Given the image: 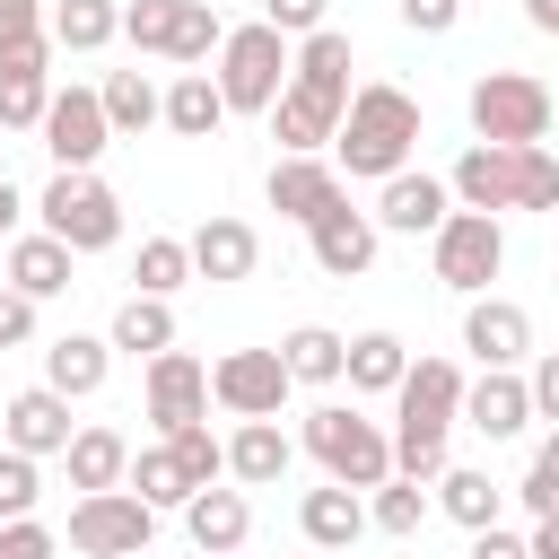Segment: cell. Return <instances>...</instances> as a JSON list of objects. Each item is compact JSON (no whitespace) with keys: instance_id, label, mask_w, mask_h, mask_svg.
Here are the masks:
<instances>
[{"instance_id":"d6986e66","label":"cell","mask_w":559,"mask_h":559,"mask_svg":"<svg viewBox=\"0 0 559 559\" xmlns=\"http://www.w3.org/2000/svg\"><path fill=\"white\" fill-rule=\"evenodd\" d=\"M445 192H454V210H480V218L515 210V148H489V140H472V148L454 157Z\"/></svg>"},{"instance_id":"5bb4252c","label":"cell","mask_w":559,"mask_h":559,"mask_svg":"<svg viewBox=\"0 0 559 559\" xmlns=\"http://www.w3.org/2000/svg\"><path fill=\"white\" fill-rule=\"evenodd\" d=\"M306 245H314V271H323V280H367V271H376V218H367L349 192L306 227Z\"/></svg>"},{"instance_id":"b9f144b4","label":"cell","mask_w":559,"mask_h":559,"mask_svg":"<svg viewBox=\"0 0 559 559\" xmlns=\"http://www.w3.org/2000/svg\"><path fill=\"white\" fill-rule=\"evenodd\" d=\"M515 210H559V157L542 140L515 148Z\"/></svg>"},{"instance_id":"7402d4cb","label":"cell","mask_w":559,"mask_h":559,"mask_svg":"<svg viewBox=\"0 0 559 559\" xmlns=\"http://www.w3.org/2000/svg\"><path fill=\"white\" fill-rule=\"evenodd\" d=\"M105 376H114V341H96V332H61V341H44V384H52L61 402L105 393Z\"/></svg>"},{"instance_id":"7bdbcfd3","label":"cell","mask_w":559,"mask_h":559,"mask_svg":"<svg viewBox=\"0 0 559 559\" xmlns=\"http://www.w3.org/2000/svg\"><path fill=\"white\" fill-rule=\"evenodd\" d=\"M166 35H175V0H122V44L131 52H157L166 61Z\"/></svg>"},{"instance_id":"836d02e7","label":"cell","mask_w":559,"mask_h":559,"mask_svg":"<svg viewBox=\"0 0 559 559\" xmlns=\"http://www.w3.org/2000/svg\"><path fill=\"white\" fill-rule=\"evenodd\" d=\"M96 105H105V131H114V140H131V131H148V122H157L166 87H148L140 70H114V79L96 87Z\"/></svg>"},{"instance_id":"52a82bcc","label":"cell","mask_w":559,"mask_h":559,"mask_svg":"<svg viewBox=\"0 0 559 559\" xmlns=\"http://www.w3.org/2000/svg\"><path fill=\"white\" fill-rule=\"evenodd\" d=\"M428 262H437V280H445L454 297H489V280L507 271V227L480 218V210H454V218L428 236Z\"/></svg>"},{"instance_id":"44dd1931","label":"cell","mask_w":559,"mask_h":559,"mask_svg":"<svg viewBox=\"0 0 559 559\" xmlns=\"http://www.w3.org/2000/svg\"><path fill=\"white\" fill-rule=\"evenodd\" d=\"M332 201H341V166H332V157H271V210H280V218L314 227Z\"/></svg>"},{"instance_id":"ee69618b","label":"cell","mask_w":559,"mask_h":559,"mask_svg":"<svg viewBox=\"0 0 559 559\" xmlns=\"http://www.w3.org/2000/svg\"><path fill=\"white\" fill-rule=\"evenodd\" d=\"M323 9H332V0H262V26L306 44V35H323Z\"/></svg>"},{"instance_id":"8fae6325","label":"cell","mask_w":559,"mask_h":559,"mask_svg":"<svg viewBox=\"0 0 559 559\" xmlns=\"http://www.w3.org/2000/svg\"><path fill=\"white\" fill-rule=\"evenodd\" d=\"M140 411H148V428H157V437H175V428L210 419V367H201L192 349H157V358H148V376H140Z\"/></svg>"},{"instance_id":"11a10c76","label":"cell","mask_w":559,"mask_h":559,"mask_svg":"<svg viewBox=\"0 0 559 559\" xmlns=\"http://www.w3.org/2000/svg\"><path fill=\"white\" fill-rule=\"evenodd\" d=\"M550 218H559V210H550Z\"/></svg>"},{"instance_id":"74e56055","label":"cell","mask_w":559,"mask_h":559,"mask_svg":"<svg viewBox=\"0 0 559 559\" xmlns=\"http://www.w3.org/2000/svg\"><path fill=\"white\" fill-rule=\"evenodd\" d=\"M131 297H175L183 280H192V253H183V236H140V262H131Z\"/></svg>"},{"instance_id":"f5cc1de1","label":"cell","mask_w":559,"mask_h":559,"mask_svg":"<svg viewBox=\"0 0 559 559\" xmlns=\"http://www.w3.org/2000/svg\"><path fill=\"white\" fill-rule=\"evenodd\" d=\"M524 17H533L542 35H559V0H524Z\"/></svg>"},{"instance_id":"f907efd6","label":"cell","mask_w":559,"mask_h":559,"mask_svg":"<svg viewBox=\"0 0 559 559\" xmlns=\"http://www.w3.org/2000/svg\"><path fill=\"white\" fill-rule=\"evenodd\" d=\"M472 559H524V533L489 524V533H472Z\"/></svg>"},{"instance_id":"83f0119b","label":"cell","mask_w":559,"mask_h":559,"mask_svg":"<svg viewBox=\"0 0 559 559\" xmlns=\"http://www.w3.org/2000/svg\"><path fill=\"white\" fill-rule=\"evenodd\" d=\"M157 122H166L175 140H218V122H227V96H218V79H210V70H183V79L166 87Z\"/></svg>"},{"instance_id":"ffe728a7","label":"cell","mask_w":559,"mask_h":559,"mask_svg":"<svg viewBox=\"0 0 559 559\" xmlns=\"http://www.w3.org/2000/svg\"><path fill=\"white\" fill-rule=\"evenodd\" d=\"M183 533H192V550L201 559H236L245 550V533H253V507H245V489H192L183 498Z\"/></svg>"},{"instance_id":"6da1fadb","label":"cell","mask_w":559,"mask_h":559,"mask_svg":"<svg viewBox=\"0 0 559 559\" xmlns=\"http://www.w3.org/2000/svg\"><path fill=\"white\" fill-rule=\"evenodd\" d=\"M463 419V367L454 358H411V376L393 384V472L402 480H437L445 472V437Z\"/></svg>"},{"instance_id":"f6af8a7d","label":"cell","mask_w":559,"mask_h":559,"mask_svg":"<svg viewBox=\"0 0 559 559\" xmlns=\"http://www.w3.org/2000/svg\"><path fill=\"white\" fill-rule=\"evenodd\" d=\"M52 550H61L52 524H35V515L26 524H0V559H52Z\"/></svg>"},{"instance_id":"f35d334b","label":"cell","mask_w":559,"mask_h":559,"mask_svg":"<svg viewBox=\"0 0 559 559\" xmlns=\"http://www.w3.org/2000/svg\"><path fill=\"white\" fill-rule=\"evenodd\" d=\"M166 445H175V463H183V480H192V489H218V480H227V437H210V419L175 428Z\"/></svg>"},{"instance_id":"681fc988","label":"cell","mask_w":559,"mask_h":559,"mask_svg":"<svg viewBox=\"0 0 559 559\" xmlns=\"http://www.w3.org/2000/svg\"><path fill=\"white\" fill-rule=\"evenodd\" d=\"M17 35H44V0H0V44Z\"/></svg>"},{"instance_id":"f546056e","label":"cell","mask_w":559,"mask_h":559,"mask_svg":"<svg viewBox=\"0 0 559 559\" xmlns=\"http://www.w3.org/2000/svg\"><path fill=\"white\" fill-rule=\"evenodd\" d=\"M44 35H52V52H105L122 35V0H52Z\"/></svg>"},{"instance_id":"603a6c76","label":"cell","mask_w":559,"mask_h":559,"mask_svg":"<svg viewBox=\"0 0 559 559\" xmlns=\"http://www.w3.org/2000/svg\"><path fill=\"white\" fill-rule=\"evenodd\" d=\"M297 533H306V550H349L358 533H367V498L358 489H341V480H323V489H306L297 498Z\"/></svg>"},{"instance_id":"ab89813d","label":"cell","mask_w":559,"mask_h":559,"mask_svg":"<svg viewBox=\"0 0 559 559\" xmlns=\"http://www.w3.org/2000/svg\"><path fill=\"white\" fill-rule=\"evenodd\" d=\"M515 498H524V515H533V524H559V428L533 445V463H524Z\"/></svg>"},{"instance_id":"3957f363","label":"cell","mask_w":559,"mask_h":559,"mask_svg":"<svg viewBox=\"0 0 559 559\" xmlns=\"http://www.w3.org/2000/svg\"><path fill=\"white\" fill-rule=\"evenodd\" d=\"M306 454H314L323 480H341V489L393 480V437H384V419H367L358 402H314V411H306Z\"/></svg>"},{"instance_id":"5b68a950","label":"cell","mask_w":559,"mask_h":559,"mask_svg":"<svg viewBox=\"0 0 559 559\" xmlns=\"http://www.w3.org/2000/svg\"><path fill=\"white\" fill-rule=\"evenodd\" d=\"M218 96H227V114H271L280 105V87H288V35H271L262 17L253 26H227V44H218Z\"/></svg>"},{"instance_id":"e575fe53","label":"cell","mask_w":559,"mask_h":559,"mask_svg":"<svg viewBox=\"0 0 559 559\" xmlns=\"http://www.w3.org/2000/svg\"><path fill=\"white\" fill-rule=\"evenodd\" d=\"M122 489H131L140 507H183V498H192V480H183V463H175V445H166V437L131 454V472H122Z\"/></svg>"},{"instance_id":"d6a6232c","label":"cell","mask_w":559,"mask_h":559,"mask_svg":"<svg viewBox=\"0 0 559 559\" xmlns=\"http://www.w3.org/2000/svg\"><path fill=\"white\" fill-rule=\"evenodd\" d=\"M341 332L332 323H297L288 341H280V367H288V384H341Z\"/></svg>"},{"instance_id":"8d00e7d4","label":"cell","mask_w":559,"mask_h":559,"mask_svg":"<svg viewBox=\"0 0 559 559\" xmlns=\"http://www.w3.org/2000/svg\"><path fill=\"white\" fill-rule=\"evenodd\" d=\"M218 44H227V17H218L210 0H175V35H166V61H183V70H192V61H210Z\"/></svg>"},{"instance_id":"4dcf8cb0","label":"cell","mask_w":559,"mask_h":559,"mask_svg":"<svg viewBox=\"0 0 559 559\" xmlns=\"http://www.w3.org/2000/svg\"><path fill=\"white\" fill-rule=\"evenodd\" d=\"M428 498H437V515H454L463 533H489V524H498V507H507V489H498L489 472H454V463L428 480Z\"/></svg>"},{"instance_id":"bcb514c9","label":"cell","mask_w":559,"mask_h":559,"mask_svg":"<svg viewBox=\"0 0 559 559\" xmlns=\"http://www.w3.org/2000/svg\"><path fill=\"white\" fill-rule=\"evenodd\" d=\"M524 393H533V419H559V349H542L524 367Z\"/></svg>"},{"instance_id":"d4e9b609","label":"cell","mask_w":559,"mask_h":559,"mask_svg":"<svg viewBox=\"0 0 559 559\" xmlns=\"http://www.w3.org/2000/svg\"><path fill=\"white\" fill-rule=\"evenodd\" d=\"M288 87H306V96H323V105L349 114V35H341V26L306 35V44L288 52Z\"/></svg>"},{"instance_id":"7dc6e473","label":"cell","mask_w":559,"mask_h":559,"mask_svg":"<svg viewBox=\"0 0 559 559\" xmlns=\"http://www.w3.org/2000/svg\"><path fill=\"white\" fill-rule=\"evenodd\" d=\"M454 17H463V0H402L411 35H454Z\"/></svg>"},{"instance_id":"ac0fdd59","label":"cell","mask_w":559,"mask_h":559,"mask_svg":"<svg viewBox=\"0 0 559 559\" xmlns=\"http://www.w3.org/2000/svg\"><path fill=\"white\" fill-rule=\"evenodd\" d=\"M463 419H472L489 445L524 437V428H533V393H524V376H515V367H480V376L463 384Z\"/></svg>"},{"instance_id":"30bf717a","label":"cell","mask_w":559,"mask_h":559,"mask_svg":"<svg viewBox=\"0 0 559 559\" xmlns=\"http://www.w3.org/2000/svg\"><path fill=\"white\" fill-rule=\"evenodd\" d=\"M288 393H297V384H288L280 349H227V358L210 367V402H218L227 419H280Z\"/></svg>"},{"instance_id":"db71d44e","label":"cell","mask_w":559,"mask_h":559,"mask_svg":"<svg viewBox=\"0 0 559 559\" xmlns=\"http://www.w3.org/2000/svg\"><path fill=\"white\" fill-rule=\"evenodd\" d=\"M17 210H26V201H17V183H9V175H0V236H9V227H17Z\"/></svg>"},{"instance_id":"4316f807","label":"cell","mask_w":559,"mask_h":559,"mask_svg":"<svg viewBox=\"0 0 559 559\" xmlns=\"http://www.w3.org/2000/svg\"><path fill=\"white\" fill-rule=\"evenodd\" d=\"M61 463H70V489H79V498L122 489V472H131V437H122V428H79V437L61 445Z\"/></svg>"},{"instance_id":"8992f818","label":"cell","mask_w":559,"mask_h":559,"mask_svg":"<svg viewBox=\"0 0 559 559\" xmlns=\"http://www.w3.org/2000/svg\"><path fill=\"white\" fill-rule=\"evenodd\" d=\"M35 218H44V236L70 245V253H105V245H122V201H114L105 175H52L44 201H35Z\"/></svg>"},{"instance_id":"60d3db41","label":"cell","mask_w":559,"mask_h":559,"mask_svg":"<svg viewBox=\"0 0 559 559\" xmlns=\"http://www.w3.org/2000/svg\"><path fill=\"white\" fill-rule=\"evenodd\" d=\"M35 498H44V463L17 454V445H0V524H26Z\"/></svg>"},{"instance_id":"f1b7e54d","label":"cell","mask_w":559,"mask_h":559,"mask_svg":"<svg viewBox=\"0 0 559 559\" xmlns=\"http://www.w3.org/2000/svg\"><path fill=\"white\" fill-rule=\"evenodd\" d=\"M402 376H411L402 332H349V349H341V384L349 393H393Z\"/></svg>"},{"instance_id":"9a60e30c","label":"cell","mask_w":559,"mask_h":559,"mask_svg":"<svg viewBox=\"0 0 559 559\" xmlns=\"http://www.w3.org/2000/svg\"><path fill=\"white\" fill-rule=\"evenodd\" d=\"M463 349H472L480 367H524V358H533V314H524L515 297H472V306H463Z\"/></svg>"},{"instance_id":"277c9868","label":"cell","mask_w":559,"mask_h":559,"mask_svg":"<svg viewBox=\"0 0 559 559\" xmlns=\"http://www.w3.org/2000/svg\"><path fill=\"white\" fill-rule=\"evenodd\" d=\"M550 87L533 79V70H480L472 79V131L489 140V148H533V140H550Z\"/></svg>"},{"instance_id":"cb8c5ba5","label":"cell","mask_w":559,"mask_h":559,"mask_svg":"<svg viewBox=\"0 0 559 559\" xmlns=\"http://www.w3.org/2000/svg\"><path fill=\"white\" fill-rule=\"evenodd\" d=\"M70 262H79V253H70V245H52L44 227H35V236H9V262H0L9 280H0V288H17L26 306H44V297H61V288H70Z\"/></svg>"},{"instance_id":"484cf974","label":"cell","mask_w":559,"mask_h":559,"mask_svg":"<svg viewBox=\"0 0 559 559\" xmlns=\"http://www.w3.org/2000/svg\"><path fill=\"white\" fill-rule=\"evenodd\" d=\"M288 463H297V445L280 437V419H236V437H227V480L236 489H271Z\"/></svg>"},{"instance_id":"9c48e42d","label":"cell","mask_w":559,"mask_h":559,"mask_svg":"<svg viewBox=\"0 0 559 559\" xmlns=\"http://www.w3.org/2000/svg\"><path fill=\"white\" fill-rule=\"evenodd\" d=\"M44 148H52V175H96V157H105V105H96V87H52V105H44Z\"/></svg>"},{"instance_id":"816d5d0a","label":"cell","mask_w":559,"mask_h":559,"mask_svg":"<svg viewBox=\"0 0 559 559\" xmlns=\"http://www.w3.org/2000/svg\"><path fill=\"white\" fill-rule=\"evenodd\" d=\"M524 559H559V524H533L524 533Z\"/></svg>"},{"instance_id":"9f6ffc18","label":"cell","mask_w":559,"mask_h":559,"mask_svg":"<svg viewBox=\"0 0 559 559\" xmlns=\"http://www.w3.org/2000/svg\"><path fill=\"white\" fill-rule=\"evenodd\" d=\"M314 559H323V550H314Z\"/></svg>"},{"instance_id":"e0dca14e","label":"cell","mask_w":559,"mask_h":559,"mask_svg":"<svg viewBox=\"0 0 559 559\" xmlns=\"http://www.w3.org/2000/svg\"><path fill=\"white\" fill-rule=\"evenodd\" d=\"M183 253H192V280H253V262H262V236H253V218H201L192 236H183Z\"/></svg>"},{"instance_id":"1f68e13d","label":"cell","mask_w":559,"mask_h":559,"mask_svg":"<svg viewBox=\"0 0 559 559\" xmlns=\"http://www.w3.org/2000/svg\"><path fill=\"white\" fill-rule=\"evenodd\" d=\"M105 341H114V349H131V358L175 349V297H122V306H114V323H105Z\"/></svg>"},{"instance_id":"7a4b0ae2","label":"cell","mask_w":559,"mask_h":559,"mask_svg":"<svg viewBox=\"0 0 559 559\" xmlns=\"http://www.w3.org/2000/svg\"><path fill=\"white\" fill-rule=\"evenodd\" d=\"M411 148H419V105H411L402 87H384V79L349 87V114H341V131H332V166L384 183V175L411 166Z\"/></svg>"},{"instance_id":"7c38bea8","label":"cell","mask_w":559,"mask_h":559,"mask_svg":"<svg viewBox=\"0 0 559 559\" xmlns=\"http://www.w3.org/2000/svg\"><path fill=\"white\" fill-rule=\"evenodd\" d=\"M52 105V35L0 44V131H35Z\"/></svg>"},{"instance_id":"c3c4849f","label":"cell","mask_w":559,"mask_h":559,"mask_svg":"<svg viewBox=\"0 0 559 559\" xmlns=\"http://www.w3.org/2000/svg\"><path fill=\"white\" fill-rule=\"evenodd\" d=\"M26 341H35V306L17 288H0V349H26Z\"/></svg>"},{"instance_id":"ba28073f","label":"cell","mask_w":559,"mask_h":559,"mask_svg":"<svg viewBox=\"0 0 559 559\" xmlns=\"http://www.w3.org/2000/svg\"><path fill=\"white\" fill-rule=\"evenodd\" d=\"M157 542V507H140L131 489H96L70 507V550L79 559H140Z\"/></svg>"},{"instance_id":"d590c367","label":"cell","mask_w":559,"mask_h":559,"mask_svg":"<svg viewBox=\"0 0 559 559\" xmlns=\"http://www.w3.org/2000/svg\"><path fill=\"white\" fill-rule=\"evenodd\" d=\"M428 507H437V498H428V480H402V472H393V480H376L367 524H376V533H393V542H411V533L428 524Z\"/></svg>"},{"instance_id":"4fadbf2b","label":"cell","mask_w":559,"mask_h":559,"mask_svg":"<svg viewBox=\"0 0 559 559\" xmlns=\"http://www.w3.org/2000/svg\"><path fill=\"white\" fill-rule=\"evenodd\" d=\"M367 218H376V236H437L454 218V192H445V175H411L402 166V175L376 183V210Z\"/></svg>"},{"instance_id":"2e32d148","label":"cell","mask_w":559,"mask_h":559,"mask_svg":"<svg viewBox=\"0 0 559 559\" xmlns=\"http://www.w3.org/2000/svg\"><path fill=\"white\" fill-rule=\"evenodd\" d=\"M79 437V419H70V402L52 393V384H26V393H9V411H0V445H17V454H61Z\"/></svg>"}]
</instances>
